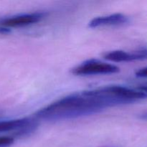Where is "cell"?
<instances>
[{"instance_id": "obj_4", "label": "cell", "mask_w": 147, "mask_h": 147, "mask_svg": "<svg viewBox=\"0 0 147 147\" xmlns=\"http://www.w3.org/2000/svg\"><path fill=\"white\" fill-rule=\"evenodd\" d=\"M129 22L127 16L121 13L111 14L109 16L97 17L89 22L88 27L90 28H96L104 26H119L123 25Z\"/></svg>"}, {"instance_id": "obj_5", "label": "cell", "mask_w": 147, "mask_h": 147, "mask_svg": "<svg viewBox=\"0 0 147 147\" xmlns=\"http://www.w3.org/2000/svg\"><path fill=\"white\" fill-rule=\"evenodd\" d=\"M106 60L112 62H129L133 60H142L146 58V50L136 51L134 53H126L123 50H114L105 55Z\"/></svg>"}, {"instance_id": "obj_9", "label": "cell", "mask_w": 147, "mask_h": 147, "mask_svg": "<svg viewBox=\"0 0 147 147\" xmlns=\"http://www.w3.org/2000/svg\"><path fill=\"white\" fill-rule=\"evenodd\" d=\"M10 32H11V29L0 26V34H7Z\"/></svg>"}, {"instance_id": "obj_7", "label": "cell", "mask_w": 147, "mask_h": 147, "mask_svg": "<svg viewBox=\"0 0 147 147\" xmlns=\"http://www.w3.org/2000/svg\"><path fill=\"white\" fill-rule=\"evenodd\" d=\"M14 139L10 136H0V147H8L13 144Z\"/></svg>"}, {"instance_id": "obj_6", "label": "cell", "mask_w": 147, "mask_h": 147, "mask_svg": "<svg viewBox=\"0 0 147 147\" xmlns=\"http://www.w3.org/2000/svg\"><path fill=\"white\" fill-rule=\"evenodd\" d=\"M32 122V121L28 118L0 121V133L14 130H18L20 131L26 126L30 125Z\"/></svg>"}, {"instance_id": "obj_2", "label": "cell", "mask_w": 147, "mask_h": 147, "mask_svg": "<svg viewBox=\"0 0 147 147\" xmlns=\"http://www.w3.org/2000/svg\"><path fill=\"white\" fill-rule=\"evenodd\" d=\"M120 71L119 67L114 65L100 62L98 60H86L82 64L71 70L76 76H93V75L114 74Z\"/></svg>"}, {"instance_id": "obj_3", "label": "cell", "mask_w": 147, "mask_h": 147, "mask_svg": "<svg viewBox=\"0 0 147 147\" xmlns=\"http://www.w3.org/2000/svg\"><path fill=\"white\" fill-rule=\"evenodd\" d=\"M44 16L43 13L40 12L19 14L7 18L0 19V26L9 29L11 27H24L39 22L42 20Z\"/></svg>"}, {"instance_id": "obj_8", "label": "cell", "mask_w": 147, "mask_h": 147, "mask_svg": "<svg viewBox=\"0 0 147 147\" xmlns=\"http://www.w3.org/2000/svg\"><path fill=\"white\" fill-rule=\"evenodd\" d=\"M136 76L138 78H146V67H143L136 73Z\"/></svg>"}, {"instance_id": "obj_1", "label": "cell", "mask_w": 147, "mask_h": 147, "mask_svg": "<svg viewBox=\"0 0 147 147\" xmlns=\"http://www.w3.org/2000/svg\"><path fill=\"white\" fill-rule=\"evenodd\" d=\"M119 106L117 101L95 90L74 93L57 100L39 110L35 116L39 119L60 121L89 116L111 106Z\"/></svg>"}]
</instances>
